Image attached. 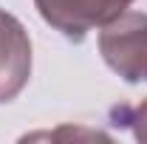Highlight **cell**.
<instances>
[{
    "label": "cell",
    "mask_w": 147,
    "mask_h": 144,
    "mask_svg": "<svg viewBox=\"0 0 147 144\" xmlns=\"http://www.w3.org/2000/svg\"><path fill=\"white\" fill-rule=\"evenodd\" d=\"M99 54L125 82H142L147 73V14L122 11L116 20L102 26Z\"/></svg>",
    "instance_id": "6da1fadb"
},
{
    "label": "cell",
    "mask_w": 147,
    "mask_h": 144,
    "mask_svg": "<svg viewBox=\"0 0 147 144\" xmlns=\"http://www.w3.org/2000/svg\"><path fill=\"white\" fill-rule=\"evenodd\" d=\"M130 3L133 0H34L40 17L74 42H82L88 31L116 20Z\"/></svg>",
    "instance_id": "7a4b0ae2"
},
{
    "label": "cell",
    "mask_w": 147,
    "mask_h": 144,
    "mask_svg": "<svg viewBox=\"0 0 147 144\" xmlns=\"http://www.w3.org/2000/svg\"><path fill=\"white\" fill-rule=\"evenodd\" d=\"M31 79V40L14 14L0 9V105L17 99Z\"/></svg>",
    "instance_id": "3957f363"
},
{
    "label": "cell",
    "mask_w": 147,
    "mask_h": 144,
    "mask_svg": "<svg viewBox=\"0 0 147 144\" xmlns=\"http://www.w3.org/2000/svg\"><path fill=\"white\" fill-rule=\"evenodd\" d=\"M110 119H113V124L130 127L136 141L147 144V99L139 102V105H119V108H113Z\"/></svg>",
    "instance_id": "277c9868"
},
{
    "label": "cell",
    "mask_w": 147,
    "mask_h": 144,
    "mask_svg": "<svg viewBox=\"0 0 147 144\" xmlns=\"http://www.w3.org/2000/svg\"><path fill=\"white\" fill-rule=\"evenodd\" d=\"M144 79H147V73H144Z\"/></svg>",
    "instance_id": "5b68a950"
}]
</instances>
